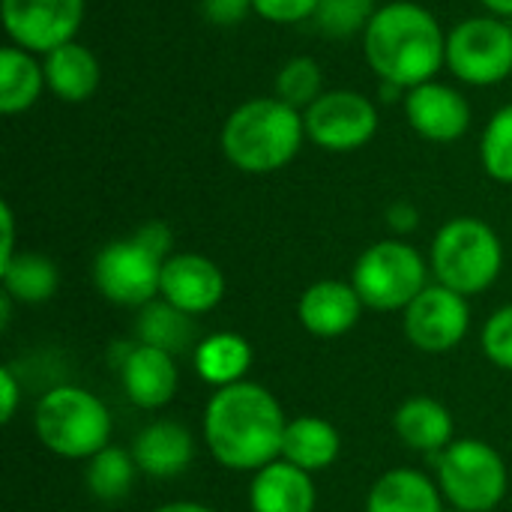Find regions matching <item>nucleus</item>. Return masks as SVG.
Instances as JSON below:
<instances>
[{"instance_id": "f257e3e1", "label": "nucleus", "mask_w": 512, "mask_h": 512, "mask_svg": "<svg viewBox=\"0 0 512 512\" xmlns=\"http://www.w3.org/2000/svg\"><path fill=\"white\" fill-rule=\"evenodd\" d=\"M288 420L276 396L252 381L213 393L204 411V441L219 465L231 471H261L282 456Z\"/></svg>"}, {"instance_id": "f03ea898", "label": "nucleus", "mask_w": 512, "mask_h": 512, "mask_svg": "<svg viewBox=\"0 0 512 512\" xmlns=\"http://www.w3.org/2000/svg\"><path fill=\"white\" fill-rule=\"evenodd\" d=\"M363 51L381 84L405 93L435 81L441 66H447V36L438 18L411 0L378 6L363 30Z\"/></svg>"}, {"instance_id": "7ed1b4c3", "label": "nucleus", "mask_w": 512, "mask_h": 512, "mask_svg": "<svg viewBox=\"0 0 512 512\" xmlns=\"http://www.w3.org/2000/svg\"><path fill=\"white\" fill-rule=\"evenodd\" d=\"M306 141L303 111L279 96L249 99L222 126L225 159L246 174H273L294 162Z\"/></svg>"}, {"instance_id": "20e7f679", "label": "nucleus", "mask_w": 512, "mask_h": 512, "mask_svg": "<svg viewBox=\"0 0 512 512\" xmlns=\"http://www.w3.org/2000/svg\"><path fill=\"white\" fill-rule=\"evenodd\" d=\"M39 441L63 459H93L111 441L108 408L81 387H54L36 405Z\"/></svg>"}, {"instance_id": "39448f33", "label": "nucleus", "mask_w": 512, "mask_h": 512, "mask_svg": "<svg viewBox=\"0 0 512 512\" xmlns=\"http://www.w3.org/2000/svg\"><path fill=\"white\" fill-rule=\"evenodd\" d=\"M504 267V246L492 225L474 216L450 219L432 243V270L462 297L486 291Z\"/></svg>"}, {"instance_id": "423d86ee", "label": "nucleus", "mask_w": 512, "mask_h": 512, "mask_svg": "<svg viewBox=\"0 0 512 512\" xmlns=\"http://www.w3.org/2000/svg\"><path fill=\"white\" fill-rule=\"evenodd\" d=\"M438 486L459 512H489L507 495V465L486 441L462 438L438 453Z\"/></svg>"}, {"instance_id": "0eeeda50", "label": "nucleus", "mask_w": 512, "mask_h": 512, "mask_svg": "<svg viewBox=\"0 0 512 512\" xmlns=\"http://www.w3.org/2000/svg\"><path fill=\"white\" fill-rule=\"evenodd\" d=\"M351 285L369 309H408L426 288V261L402 240H381L357 258Z\"/></svg>"}, {"instance_id": "6e6552de", "label": "nucleus", "mask_w": 512, "mask_h": 512, "mask_svg": "<svg viewBox=\"0 0 512 512\" xmlns=\"http://www.w3.org/2000/svg\"><path fill=\"white\" fill-rule=\"evenodd\" d=\"M447 69L471 84L489 87L512 75V27L498 15L459 21L447 33Z\"/></svg>"}, {"instance_id": "1a4fd4ad", "label": "nucleus", "mask_w": 512, "mask_h": 512, "mask_svg": "<svg viewBox=\"0 0 512 512\" xmlns=\"http://www.w3.org/2000/svg\"><path fill=\"white\" fill-rule=\"evenodd\" d=\"M168 258L147 249L135 234L108 243L93 261V282L117 306H147L159 294L162 264Z\"/></svg>"}, {"instance_id": "9d476101", "label": "nucleus", "mask_w": 512, "mask_h": 512, "mask_svg": "<svg viewBox=\"0 0 512 512\" xmlns=\"http://www.w3.org/2000/svg\"><path fill=\"white\" fill-rule=\"evenodd\" d=\"M306 138L330 153L366 147L378 132V108L357 90H324L306 111Z\"/></svg>"}, {"instance_id": "9b49d317", "label": "nucleus", "mask_w": 512, "mask_h": 512, "mask_svg": "<svg viewBox=\"0 0 512 512\" xmlns=\"http://www.w3.org/2000/svg\"><path fill=\"white\" fill-rule=\"evenodd\" d=\"M0 18L12 45L45 57L75 42L84 21V0H3Z\"/></svg>"}, {"instance_id": "f8f14e48", "label": "nucleus", "mask_w": 512, "mask_h": 512, "mask_svg": "<svg viewBox=\"0 0 512 512\" xmlns=\"http://www.w3.org/2000/svg\"><path fill=\"white\" fill-rule=\"evenodd\" d=\"M471 327L468 300L447 285H426L405 309V336L426 354L453 351Z\"/></svg>"}, {"instance_id": "ddd939ff", "label": "nucleus", "mask_w": 512, "mask_h": 512, "mask_svg": "<svg viewBox=\"0 0 512 512\" xmlns=\"http://www.w3.org/2000/svg\"><path fill=\"white\" fill-rule=\"evenodd\" d=\"M405 117L411 129L435 144L459 141L471 129V105L468 99L441 81H426L405 93Z\"/></svg>"}, {"instance_id": "4468645a", "label": "nucleus", "mask_w": 512, "mask_h": 512, "mask_svg": "<svg viewBox=\"0 0 512 512\" xmlns=\"http://www.w3.org/2000/svg\"><path fill=\"white\" fill-rule=\"evenodd\" d=\"M222 294L225 276L216 267V261L195 252H177L162 264L159 297L174 309L186 315H204L219 306Z\"/></svg>"}, {"instance_id": "2eb2a0df", "label": "nucleus", "mask_w": 512, "mask_h": 512, "mask_svg": "<svg viewBox=\"0 0 512 512\" xmlns=\"http://www.w3.org/2000/svg\"><path fill=\"white\" fill-rule=\"evenodd\" d=\"M120 381L123 390L129 396V402H135L138 408H162L174 399L177 393V366H174V354L135 342L126 345L120 351Z\"/></svg>"}, {"instance_id": "dca6fc26", "label": "nucleus", "mask_w": 512, "mask_h": 512, "mask_svg": "<svg viewBox=\"0 0 512 512\" xmlns=\"http://www.w3.org/2000/svg\"><path fill=\"white\" fill-rule=\"evenodd\" d=\"M360 309H363V300L351 282L324 279L303 291L297 315H300V324L312 336L336 339V336H345L360 321Z\"/></svg>"}, {"instance_id": "f3484780", "label": "nucleus", "mask_w": 512, "mask_h": 512, "mask_svg": "<svg viewBox=\"0 0 512 512\" xmlns=\"http://www.w3.org/2000/svg\"><path fill=\"white\" fill-rule=\"evenodd\" d=\"M249 504L252 512H315L312 474L285 459H276L255 471Z\"/></svg>"}, {"instance_id": "a211bd4d", "label": "nucleus", "mask_w": 512, "mask_h": 512, "mask_svg": "<svg viewBox=\"0 0 512 512\" xmlns=\"http://www.w3.org/2000/svg\"><path fill=\"white\" fill-rule=\"evenodd\" d=\"M132 456L138 462V471L168 480L183 474L192 465L195 456V444L186 426L174 423V420H159L150 423L132 447Z\"/></svg>"}, {"instance_id": "6ab92c4d", "label": "nucleus", "mask_w": 512, "mask_h": 512, "mask_svg": "<svg viewBox=\"0 0 512 512\" xmlns=\"http://www.w3.org/2000/svg\"><path fill=\"white\" fill-rule=\"evenodd\" d=\"M42 69H45L48 90L60 102H69V105L87 102L99 90V81H102L96 54L81 42H66L54 48L51 54H45Z\"/></svg>"}, {"instance_id": "aec40b11", "label": "nucleus", "mask_w": 512, "mask_h": 512, "mask_svg": "<svg viewBox=\"0 0 512 512\" xmlns=\"http://www.w3.org/2000/svg\"><path fill=\"white\" fill-rule=\"evenodd\" d=\"M438 489L420 471L393 468L372 486L366 512H444Z\"/></svg>"}, {"instance_id": "412c9836", "label": "nucleus", "mask_w": 512, "mask_h": 512, "mask_svg": "<svg viewBox=\"0 0 512 512\" xmlns=\"http://www.w3.org/2000/svg\"><path fill=\"white\" fill-rule=\"evenodd\" d=\"M393 423L402 444L417 453H444L453 444V417L441 402L429 396L402 402Z\"/></svg>"}, {"instance_id": "4be33fe9", "label": "nucleus", "mask_w": 512, "mask_h": 512, "mask_svg": "<svg viewBox=\"0 0 512 512\" xmlns=\"http://www.w3.org/2000/svg\"><path fill=\"white\" fill-rule=\"evenodd\" d=\"M339 447H342V438L333 423L321 417H294L285 429L282 459L315 474L336 462Z\"/></svg>"}, {"instance_id": "5701e85b", "label": "nucleus", "mask_w": 512, "mask_h": 512, "mask_svg": "<svg viewBox=\"0 0 512 512\" xmlns=\"http://www.w3.org/2000/svg\"><path fill=\"white\" fill-rule=\"evenodd\" d=\"M195 372L213 384V387H231L240 384L252 366V348L237 333H213L195 345Z\"/></svg>"}, {"instance_id": "b1692460", "label": "nucleus", "mask_w": 512, "mask_h": 512, "mask_svg": "<svg viewBox=\"0 0 512 512\" xmlns=\"http://www.w3.org/2000/svg\"><path fill=\"white\" fill-rule=\"evenodd\" d=\"M45 69L36 57L18 45H6L0 51V111L21 114L36 105L45 90Z\"/></svg>"}, {"instance_id": "393cba45", "label": "nucleus", "mask_w": 512, "mask_h": 512, "mask_svg": "<svg viewBox=\"0 0 512 512\" xmlns=\"http://www.w3.org/2000/svg\"><path fill=\"white\" fill-rule=\"evenodd\" d=\"M3 294L21 303H45L54 297L60 273L51 258L36 252H18L9 264L0 267Z\"/></svg>"}, {"instance_id": "a878e982", "label": "nucleus", "mask_w": 512, "mask_h": 512, "mask_svg": "<svg viewBox=\"0 0 512 512\" xmlns=\"http://www.w3.org/2000/svg\"><path fill=\"white\" fill-rule=\"evenodd\" d=\"M135 474H138V462L132 453L117 450V447H105L102 453H96L93 459H87V489L96 501L114 504L123 501L132 486H135Z\"/></svg>"}, {"instance_id": "bb28decb", "label": "nucleus", "mask_w": 512, "mask_h": 512, "mask_svg": "<svg viewBox=\"0 0 512 512\" xmlns=\"http://www.w3.org/2000/svg\"><path fill=\"white\" fill-rule=\"evenodd\" d=\"M141 318H138V342L162 348L168 354L186 351V345L195 339V327H192V315L174 309L171 303H147L141 306Z\"/></svg>"}, {"instance_id": "cd10ccee", "label": "nucleus", "mask_w": 512, "mask_h": 512, "mask_svg": "<svg viewBox=\"0 0 512 512\" xmlns=\"http://www.w3.org/2000/svg\"><path fill=\"white\" fill-rule=\"evenodd\" d=\"M324 93V75L318 60L312 57H291L276 72V96L297 111H306Z\"/></svg>"}, {"instance_id": "c85d7f7f", "label": "nucleus", "mask_w": 512, "mask_h": 512, "mask_svg": "<svg viewBox=\"0 0 512 512\" xmlns=\"http://www.w3.org/2000/svg\"><path fill=\"white\" fill-rule=\"evenodd\" d=\"M480 162L498 183H512V105L498 108L480 138Z\"/></svg>"}, {"instance_id": "c756f323", "label": "nucleus", "mask_w": 512, "mask_h": 512, "mask_svg": "<svg viewBox=\"0 0 512 512\" xmlns=\"http://www.w3.org/2000/svg\"><path fill=\"white\" fill-rule=\"evenodd\" d=\"M375 12H378L375 0H318L315 24L321 33L333 39H348L363 33Z\"/></svg>"}, {"instance_id": "7c9ffc66", "label": "nucleus", "mask_w": 512, "mask_h": 512, "mask_svg": "<svg viewBox=\"0 0 512 512\" xmlns=\"http://www.w3.org/2000/svg\"><path fill=\"white\" fill-rule=\"evenodd\" d=\"M483 351L486 357L512 372V306L498 309L489 321H486V330H483Z\"/></svg>"}, {"instance_id": "2f4dec72", "label": "nucleus", "mask_w": 512, "mask_h": 512, "mask_svg": "<svg viewBox=\"0 0 512 512\" xmlns=\"http://www.w3.org/2000/svg\"><path fill=\"white\" fill-rule=\"evenodd\" d=\"M252 9L273 24H300L306 18H315L318 0H252Z\"/></svg>"}, {"instance_id": "473e14b6", "label": "nucleus", "mask_w": 512, "mask_h": 512, "mask_svg": "<svg viewBox=\"0 0 512 512\" xmlns=\"http://www.w3.org/2000/svg\"><path fill=\"white\" fill-rule=\"evenodd\" d=\"M252 0H201V15L213 27H237L249 18Z\"/></svg>"}, {"instance_id": "72a5a7b5", "label": "nucleus", "mask_w": 512, "mask_h": 512, "mask_svg": "<svg viewBox=\"0 0 512 512\" xmlns=\"http://www.w3.org/2000/svg\"><path fill=\"white\" fill-rule=\"evenodd\" d=\"M135 237H138L147 249H153L156 255L171 258V231H168V225H162V222H144V225L135 231Z\"/></svg>"}, {"instance_id": "f704fd0d", "label": "nucleus", "mask_w": 512, "mask_h": 512, "mask_svg": "<svg viewBox=\"0 0 512 512\" xmlns=\"http://www.w3.org/2000/svg\"><path fill=\"white\" fill-rule=\"evenodd\" d=\"M387 225L396 231V234H411L417 225H420V213L414 204L408 201H396L390 210H387Z\"/></svg>"}, {"instance_id": "c9c22d12", "label": "nucleus", "mask_w": 512, "mask_h": 512, "mask_svg": "<svg viewBox=\"0 0 512 512\" xmlns=\"http://www.w3.org/2000/svg\"><path fill=\"white\" fill-rule=\"evenodd\" d=\"M0 399H3V423H9L15 417V408H18V381L12 375L9 366L0 369Z\"/></svg>"}, {"instance_id": "e433bc0d", "label": "nucleus", "mask_w": 512, "mask_h": 512, "mask_svg": "<svg viewBox=\"0 0 512 512\" xmlns=\"http://www.w3.org/2000/svg\"><path fill=\"white\" fill-rule=\"evenodd\" d=\"M0 228H3V243H0V267L9 264L15 258V219H12V207L0 204Z\"/></svg>"}, {"instance_id": "4c0bfd02", "label": "nucleus", "mask_w": 512, "mask_h": 512, "mask_svg": "<svg viewBox=\"0 0 512 512\" xmlns=\"http://www.w3.org/2000/svg\"><path fill=\"white\" fill-rule=\"evenodd\" d=\"M153 512H213L210 507H204V504H192V501H177V504H165V507H159V510Z\"/></svg>"}, {"instance_id": "58836bf2", "label": "nucleus", "mask_w": 512, "mask_h": 512, "mask_svg": "<svg viewBox=\"0 0 512 512\" xmlns=\"http://www.w3.org/2000/svg\"><path fill=\"white\" fill-rule=\"evenodd\" d=\"M480 3L498 18H510L512 15V0H480Z\"/></svg>"}]
</instances>
